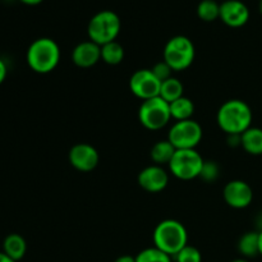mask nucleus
<instances>
[{"label":"nucleus","mask_w":262,"mask_h":262,"mask_svg":"<svg viewBox=\"0 0 262 262\" xmlns=\"http://www.w3.org/2000/svg\"><path fill=\"white\" fill-rule=\"evenodd\" d=\"M253 114L250 105L239 99L225 101L217 110L216 120L220 129L227 135H242L251 128Z\"/></svg>","instance_id":"f257e3e1"},{"label":"nucleus","mask_w":262,"mask_h":262,"mask_svg":"<svg viewBox=\"0 0 262 262\" xmlns=\"http://www.w3.org/2000/svg\"><path fill=\"white\" fill-rule=\"evenodd\" d=\"M60 48L50 37H40L28 46L27 64L38 74H48L58 67L60 61Z\"/></svg>","instance_id":"f03ea898"},{"label":"nucleus","mask_w":262,"mask_h":262,"mask_svg":"<svg viewBox=\"0 0 262 262\" xmlns=\"http://www.w3.org/2000/svg\"><path fill=\"white\" fill-rule=\"evenodd\" d=\"M154 246L174 257L188 245V233L181 222L165 219L156 225L152 234Z\"/></svg>","instance_id":"7ed1b4c3"},{"label":"nucleus","mask_w":262,"mask_h":262,"mask_svg":"<svg viewBox=\"0 0 262 262\" xmlns=\"http://www.w3.org/2000/svg\"><path fill=\"white\" fill-rule=\"evenodd\" d=\"M122 30V20L113 10H101L90 19L87 33L90 40L102 46L117 40Z\"/></svg>","instance_id":"20e7f679"},{"label":"nucleus","mask_w":262,"mask_h":262,"mask_svg":"<svg viewBox=\"0 0 262 262\" xmlns=\"http://www.w3.org/2000/svg\"><path fill=\"white\" fill-rule=\"evenodd\" d=\"M196 56V49L191 38L178 35L171 37L164 48V60L171 67L174 72H181L189 68Z\"/></svg>","instance_id":"39448f33"},{"label":"nucleus","mask_w":262,"mask_h":262,"mask_svg":"<svg viewBox=\"0 0 262 262\" xmlns=\"http://www.w3.org/2000/svg\"><path fill=\"white\" fill-rule=\"evenodd\" d=\"M170 119V105L160 96L145 100L138 109V120L146 129H161Z\"/></svg>","instance_id":"423d86ee"},{"label":"nucleus","mask_w":262,"mask_h":262,"mask_svg":"<svg viewBox=\"0 0 262 262\" xmlns=\"http://www.w3.org/2000/svg\"><path fill=\"white\" fill-rule=\"evenodd\" d=\"M204 158L194 150H177L169 163V170L181 181H192L201 174Z\"/></svg>","instance_id":"0eeeda50"},{"label":"nucleus","mask_w":262,"mask_h":262,"mask_svg":"<svg viewBox=\"0 0 262 262\" xmlns=\"http://www.w3.org/2000/svg\"><path fill=\"white\" fill-rule=\"evenodd\" d=\"M202 127L193 119L179 120L168 133V140L177 150H194L202 140Z\"/></svg>","instance_id":"6e6552de"},{"label":"nucleus","mask_w":262,"mask_h":262,"mask_svg":"<svg viewBox=\"0 0 262 262\" xmlns=\"http://www.w3.org/2000/svg\"><path fill=\"white\" fill-rule=\"evenodd\" d=\"M161 82L151 69H138L130 76L129 89L136 97L142 101L160 95Z\"/></svg>","instance_id":"1a4fd4ad"},{"label":"nucleus","mask_w":262,"mask_h":262,"mask_svg":"<svg viewBox=\"0 0 262 262\" xmlns=\"http://www.w3.org/2000/svg\"><path fill=\"white\" fill-rule=\"evenodd\" d=\"M69 163L76 170L89 173L94 170L100 161V155L94 146L89 143H77L69 150Z\"/></svg>","instance_id":"9d476101"},{"label":"nucleus","mask_w":262,"mask_h":262,"mask_svg":"<svg viewBox=\"0 0 262 262\" xmlns=\"http://www.w3.org/2000/svg\"><path fill=\"white\" fill-rule=\"evenodd\" d=\"M225 202L233 209H246L253 201V191L250 184L241 179L228 182L223 191Z\"/></svg>","instance_id":"9b49d317"},{"label":"nucleus","mask_w":262,"mask_h":262,"mask_svg":"<svg viewBox=\"0 0 262 262\" xmlns=\"http://www.w3.org/2000/svg\"><path fill=\"white\" fill-rule=\"evenodd\" d=\"M137 182L142 189L150 193H159L164 191L169 183V174L160 165H150L140 171Z\"/></svg>","instance_id":"f8f14e48"},{"label":"nucleus","mask_w":262,"mask_h":262,"mask_svg":"<svg viewBox=\"0 0 262 262\" xmlns=\"http://www.w3.org/2000/svg\"><path fill=\"white\" fill-rule=\"evenodd\" d=\"M219 18L229 27L239 28L250 19V9L241 0H225L220 4Z\"/></svg>","instance_id":"ddd939ff"},{"label":"nucleus","mask_w":262,"mask_h":262,"mask_svg":"<svg viewBox=\"0 0 262 262\" xmlns=\"http://www.w3.org/2000/svg\"><path fill=\"white\" fill-rule=\"evenodd\" d=\"M72 60L79 68H91L101 60V46L91 40L79 42L72 51Z\"/></svg>","instance_id":"4468645a"},{"label":"nucleus","mask_w":262,"mask_h":262,"mask_svg":"<svg viewBox=\"0 0 262 262\" xmlns=\"http://www.w3.org/2000/svg\"><path fill=\"white\" fill-rule=\"evenodd\" d=\"M3 252L9 256L15 262L22 260L27 252V243L20 234L12 233L7 235L3 242Z\"/></svg>","instance_id":"2eb2a0df"},{"label":"nucleus","mask_w":262,"mask_h":262,"mask_svg":"<svg viewBox=\"0 0 262 262\" xmlns=\"http://www.w3.org/2000/svg\"><path fill=\"white\" fill-rule=\"evenodd\" d=\"M241 146L250 155H262V129L257 127L248 128L241 136Z\"/></svg>","instance_id":"dca6fc26"},{"label":"nucleus","mask_w":262,"mask_h":262,"mask_svg":"<svg viewBox=\"0 0 262 262\" xmlns=\"http://www.w3.org/2000/svg\"><path fill=\"white\" fill-rule=\"evenodd\" d=\"M177 148L171 145L170 141L166 138V140L158 141L155 145L151 148V160L154 161L155 165H169L170 160L173 159L174 154H176Z\"/></svg>","instance_id":"f3484780"},{"label":"nucleus","mask_w":262,"mask_h":262,"mask_svg":"<svg viewBox=\"0 0 262 262\" xmlns=\"http://www.w3.org/2000/svg\"><path fill=\"white\" fill-rule=\"evenodd\" d=\"M238 251L245 258L260 255V235L258 232H247L238 241Z\"/></svg>","instance_id":"a211bd4d"},{"label":"nucleus","mask_w":262,"mask_h":262,"mask_svg":"<svg viewBox=\"0 0 262 262\" xmlns=\"http://www.w3.org/2000/svg\"><path fill=\"white\" fill-rule=\"evenodd\" d=\"M169 105H170L171 119H176L177 122L192 119V115L194 114L193 101L186 96L179 97L178 100L170 102Z\"/></svg>","instance_id":"6ab92c4d"},{"label":"nucleus","mask_w":262,"mask_h":262,"mask_svg":"<svg viewBox=\"0 0 262 262\" xmlns=\"http://www.w3.org/2000/svg\"><path fill=\"white\" fill-rule=\"evenodd\" d=\"M183 91H184L183 83H182L178 78H176V77H171V78L161 82L160 95H159V96L170 104V102L178 100L179 97L184 96Z\"/></svg>","instance_id":"aec40b11"},{"label":"nucleus","mask_w":262,"mask_h":262,"mask_svg":"<svg viewBox=\"0 0 262 262\" xmlns=\"http://www.w3.org/2000/svg\"><path fill=\"white\" fill-rule=\"evenodd\" d=\"M124 59V48L118 41H112L101 46V60L109 66H118Z\"/></svg>","instance_id":"412c9836"},{"label":"nucleus","mask_w":262,"mask_h":262,"mask_svg":"<svg viewBox=\"0 0 262 262\" xmlns=\"http://www.w3.org/2000/svg\"><path fill=\"white\" fill-rule=\"evenodd\" d=\"M197 15L204 22H214L220 17V4L215 0H201L197 7Z\"/></svg>","instance_id":"4be33fe9"},{"label":"nucleus","mask_w":262,"mask_h":262,"mask_svg":"<svg viewBox=\"0 0 262 262\" xmlns=\"http://www.w3.org/2000/svg\"><path fill=\"white\" fill-rule=\"evenodd\" d=\"M136 262H173L171 256L163 252L161 250L154 247L145 248L136 256Z\"/></svg>","instance_id":"5701e85b"},{"label":"nucleus","mask_w":262,"mask_h":262,"mask_svg":"<svg viewBox=\"0 0 262 262\" xmlns=\"http://www.w3.org/2000/svg\"><path fill=\"white\" fill-rule=\"evenodd\" d=\"M220 176V168L217 165L216 161L214 160H205L204 165H202L201 174H200L199 178H201L202 181L206 182V183H214L217 181Z\"/></svg>","instance_id":"b1692460"},{"label":"nucleus","mask_w":262,"mask_h":262,"mask_svg":"<svg viewBox=\"0 0 262 262\" xmlns=\"http://www.w3.org/2000/svg\"><path fill=\"white\" fill-rule=\"evenodd\" d=\"M174 260L176 262H202V255L196 247L187 245L174 256Z\"/></svg>","instance_id":"393cba45"},{"label":"nucleus","mask_w":262,"mask_h":262,"mask_svg":"<svg viewBox=\"0 0 262 262\" xmlns=\"http://www.w3.org/2000/svg\"><path fill=\"white\" fill-rule=\"evenodd\" d=\"M151 71H152V73L155 74L156 78L160 82H164L166 81V79L171 78V77H173L171 74H173L174 72L173 69H171V67L169 66L165 60H161L159 61V63H156Z\"/></svg>","instance_id":"a878e982"},{"label":"nucleus","mask_w":262,"mask_h":262,"mask_svg":"<svg viewBox=\"0 0 262 262\" xmlns=\"http://www.w3.org/2000/svg\"><path fill=\"white\" fill-rule=\"evenodd\" d=\"M7 74H8V67L5 64V61L3 59H0V84L5 81L7 78Z\"/></svg>","instance_id":"bb28decb"},{"label":"nucleus","mask_w":262,"mask_h":262,"mask_svg":"<svg viewBox=\"0 0 262 262\" xmlns=\"http://www.w3.org/2000/svg\"><path fill=\"white\" fill-rule=\"evenodd\" d=\"M241 136L242 135H228V142L230 146H241Z\"/></svg>","instance_id":"cd10ccee"},{"label":"nucleus","mask_w":262,"mask_h":262,"mask_svg":"<svg viewBox=\"0 0 262 262\" xmlns=\"http://www.w3.org/2000/svg\"><path fill=\"white\" fill-rule=\"evenodd\" d=\"M114 262H136V257H133V256H129V255H123V256H119V257H118Z\"/></svg>","instance_id":"c85d7f7f"},{"label":"nucleus","mask_w":262,"mask_h":262,"mask_svg":"<svg viewBox=\"0 0 262 262\" xmlns=\"http://www.w3.org/2000/svg\"><path fill=\"white\" fill-rule=\"evenodd\" d=\"M20 3L26 5H38L43 2V0H19Z\"/></svg>","instance_id":"c756f323"},{"label":"nucleus","mask_w":262,"mask_h":262,"mask_svg":"<svg viewBox=\"0 0 262 262\" xmlns=\"http://www.w3.org/2000/svg\"><path fill=\"white\" fill-rule=\"evenodd\" d=\"M0 262H15V261L12 260L8 255H5L4 252H0Z\"/></svg>","instance_id":"7c9ffc66"},{"label":"nucleus","mask_w":262,"mask_h":262,"mask_svg":"<svg viewBox=\"0 0 262 262\" xmlns=\"http://www.w3.org/2000/svg\"><path fill=\"white\" fill-rule=\"evenodd\" d=\"M258 235H260V256H262V230L258 232Z\"/></svg>","instance_id":"2f4dec72"},{"label":"nucleus","mask_w":262,"mask_h":262,"mask_svg":"<svg viewBox=\"0 0 262 262\" xmlns=\"http://www.w3.org/2000/svg\"><path fill=\"white\" fill-rule=\"evenodd\" d=\"M257 223H258V227H260V230H262V212L260 214V216H258Z\"/></svg>","instance_id":"473e14b6"},{"label":"nucleus","mask_w":262,"mask_h":262,"mask_svg":"<svg viewBox=\"0 0 262 262\" xmlns=\"http://www.w3.org/2000/svg\"><path fill=\"white\" fill-rule=\"evenodd\" d=\"M230 262H250V261H248L247 258H237V260H233Z\"/></svg>","instance_id":"72a5a7b5"},{"label":"nucleus","mask_w":262,"mask_h":262,"mask_svg":"<svg viewBox=\"0 0 262 262\" xmlns=\"http://www.w3.org/2000/svg\"><path fill=\"white\" fill-rule=\"evenodd\" d=\"M258 10H260V13L262 14V0H260V4H258Z\"/></svg>","instance_id":"f704fd0d"},{"label":"nucleus","mask_w":262,"mask_h":262,"mask_svg":"<svg viewBox=\"0 0 262 262\" xmlns=\"http://www.w3.org/2000/svg\"><path fill=\"white\" fill-rule=\"evenodd\" d=\"M7 2H10V0H7Z\"/></svg>","instance_id":"c9c22d12"}]
</instances>
